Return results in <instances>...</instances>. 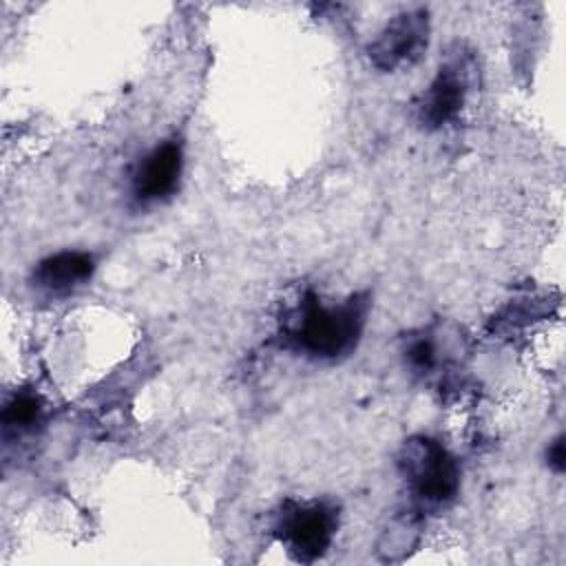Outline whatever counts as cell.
I'll return each mask as SVG.
<instances>
[{
    "instance_id": "6da1fadb",
    "label": "cell",
    "mask_w": 566,
    "mask_h": 566,
    "mask_svg": "<svg viewBox=\"0 0 566 566\" xmlns=\"http://www.w3.org/2000/svg\"><path fill=\"white\" fill-rule=\"evenodd\" d=\"M369 301L352 296L338 305H325L307 292L285 318L287 345L305 356L334 360L349 354L365 327Z\"/></svg>"
},
{
    "instance_id": "3957f363",
    "label": "cell",
    "mask_w": 566,
    "mask_h": 566,
    "mask_svg": "<svg viewBox=\"0 0 566 566\" xmlns=\"http://www.w3.org/2000/svg\"><path fill=\"white\" fill-rule=\"evenodd\" d=\"M276 537L296 562H314L327 553L338 528V513L327 502H285L276 520Z\"/></svg>"
},
{
    "instance_id": "7a4b0ae2",
    "label": "cell",
    "mask_w": 566,
    "mask_h": 566,
    "mask_svg": "<svg viewBox=\"0 0 566 566\" xmlns=\"http://www.w3.org/2000/svg\"><path fill=\"white\" fill-rule=\"evenodd\" d=\"M398 469L409 491L424 506L451 502L460 489V467L438 440L416 436L405 440L398 453Z\"/></svg>"
},
{
    "instance_id": "5b68a950",
    "label": "cell",
    "mask_w": 566,
    "mask_h": 566,
    "mask_svg": "<svg viewBox=\"0 0 566 566\" xmlns=\"http://www.w3.org/2000/svg\"><path fill=\"white\" fill-rule=\"evenodd\" d=\"M184 170V150L177 142L155 146L133 172V195L144 201H159L172 195Z\"/></svg>"
},
{
    "instance_id": "ba28073f",
    "label": "cell",
    "mask_w": 566,
    "mask_h": 566,
    "mask_svg": "<svg viewBox=\"0 0 566 566\" xmlns=\"http://www.w3.org/2000/svg\"><path fill=\"white\" fill-rule=\"evenodd\" d=\"M42 402L35 394L22 391L11 396L2 409V436L4 442L35 433L42 424Z\"/></svg>"
},
{
    "instance_id": "277c9868",
    "label": "cell",
    "mask_w": 566,
    "mask_h": 566,
    "mask_svg": "<svg viewBox=\"0 0 566 566\" xmlns=\"http://www.w3.org/2000/svg\"><path fill=\"white\" fill-rule=\"evenodd\" d=\"M429 42V18L424 9L402 11L367 46L369 60L380 71H398L420 60Z\"/></svg>"
},
{
    "instance_id": "8992f818",
    "label": "cell",
    "mask_w": 566,
    "mask_h": 566,
    "mask_svg": "<svg viewBox=\"0 0 566 566\" xmlns=\"http://www.w3.org/2000/svg\"><path fill=\"white\" fill-rule=\"evenodd\" d=\"M469 91V77L462 64H444L422 93L418 104V117L427 128H442L453 122L464 106Z\"/></svg>"
},
{
    "instance_id": "30bf717a",
    "label": "cell",
    "mask_w": 566,
    "mask_h": 566,
    "mask_svg": "<svg viewBox=\"0 0 566 566\" xmlns=\"http://www.w3.org/2000/svg\"><path fill=\"white\" fill-rule=\"evenodd\" d=\"M548 464H551L557 473L564 471V438H562V436L548 447Z\"/></svg>"
},
{
    "instance_id": "9c48e42d",
    "label": "cell",
    "mask_w": 566,
    "mask_h": 566,
    "mask_svg": "<svg viewBox=\"0 0 566 566\" xmlns=\"http://www.w3.org/2000/svg\"><path fill=\"white\" fill-rule=\"evenodd\" d=\"M407 363L411 365V369L424 374L429 369L436 367L438 363V349H436V343L431 338H416L409 343L407 347Z\"/></svg>"
},
{
    "instance_id": "52a82bcc",
    "label": "cell",
    "mask_w": 566,
    "mask_h": 566,
    "mask_svg": "<svg viewBox=\"0 0 566 566\" xmlns=\"http://www.w3.org/2000/svg\"><path fill=\"white\" fill-rule=\"evenodd\" d=\"M93 254L80 250H64L42 259L31 274V283L35 285V290L49 296H66L84 285L93 276Z\"/></svg>"
}]
</instances>
